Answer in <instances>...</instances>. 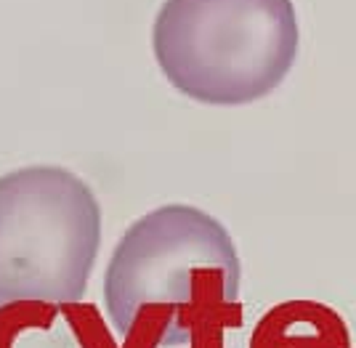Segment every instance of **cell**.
<instances>
[{
  "mask_svg": "<svg viewBox=\"0 0 356 348\" xmlns=\"http://www.w3.org/2000/svg\"><path fill=\"white\" fill-rule=\"evenodd\" d=\"M242 263L218 218L186 202L136 218L104 272V308L122 340L141 335L154 348L194 335L237 311Z\"/></svg>",
  "mask_w": 356,
  "mask_h": 348,
  "instance_id": "6da1fadb",
  "label": "cell"
},
{
  "mask_svg": "<svg viewBox=\"0 0 356 348\" xmlns=\"http://www.w3.org/2000/svg\"><path fill=\"white\" fill-rule=\"evenodd\" d=\"M300 27L293 0H163L152 53L181 96L208 106L266 99L296 67Z\"/></svg>",
  "mask_w": 356,
  "mask_h": 348,
  "instance_id": "7a4b0ae2",
  "label": "cell"
},
{
  "mask_svg": "<svg viewBox=\"0 0 356 348\" xmlns=\"http://www.w3.org/2000/svg\"><path fill=\"white\" fill-rule=\"evenodd\" d=\"M102 247V205L77 173L24 165L0 176V303L83 301Z\"/></svg>",
  "mask_w": 356,
  "mask_h": 348,
  "instance_id": "3957f363",
  "label": "cell"
},
{
  "mask_svg": "<svg viewBox=\"0 0 356 348\" xmlns=\"http://www.w3.org/2000/svg\"><path fill=\"white\" fill-rule=\"evenodd\" d=\"M250 348H351L335 311L316 303H284L261 319Z\"/></svg>",
  "mask_w": 356,
  "mask_h": 348,
  "instance_id": "277c9868",
  "label": "cell"
}]
</instances>
